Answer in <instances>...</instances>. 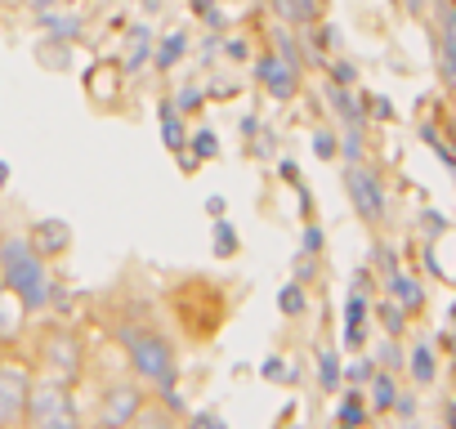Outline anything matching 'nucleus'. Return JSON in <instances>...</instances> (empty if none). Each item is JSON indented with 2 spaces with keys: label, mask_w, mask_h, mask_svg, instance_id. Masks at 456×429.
Instances as JSON below:
<instances>
[{
  "label": "nucleus",
  "mask_w": 456,
  "mask_h": 429,
  "mask_svg": "<svg viewBox=\"0 0 456 429\" xmlns=\"http://www.w3.org/2000/svg\"><path fill=\"white\" fill-rule=\"evenodd\" d=\"M278 309H282V313H291V318H300V313H305V291H300V282H287V287L278 291Z\"/></svg>",
  "instance_id": "nucleus-19"
},
{
  "label": "nucleus",
  "mask_w": 456,
  "mask_h": 429,
  "mask_svg": "<svg viewBox=\"0 0 456 429\" xmlns=\"http://www.w3.org/2000/svg\"><path fill=\"white\" fill-rule=\"evenodd\" d=\"M32 398V376L19 362H0V429H23Z\"/></svg>",
  "instance_id": "nucleus-4"
},
{
  "label": "nucleus",
  "mask_w": 456,
  "mask_h": 429,
  "mask_svg": "<svg viewBox=\"0 0 456 429\" xmlns=\"http://www.w3.org/2000/svg\"><path fill=\"white\" fill-rule=\"evenodd\" d=\"M143 59H152V32L148 28H134L130 32V50H126V72H139Z\"/></svg>",
  "instance_id": "nucleus-13"
},
{
  "label": "nucleus",
  "mask_w": 456,
  "mask_h": 429,
  "mask_svg": "<svg viewBox=\"0 0 456 429\" xmlns=\"http://www.w3.org/2000/svg\"><path fill=\"white\" fill-rule=\"evenodd\" d=\"M28 429H77V402L68 393V384L59 380H41L32 384V398H28Z\"/></svg>",
  "instance_id": "nucleus-3"
},
{
  "label": "nucleus",
  "mask_w": 456,
  "mask_h": 429,
  "mask_svg": "<svg viewBox=\"0 0 456 429\" xmlns=\"http://www.w3.org/2000/svg\"><path fill=\"white\" fill-rule=\"evenodd\" d=\"M126 429H175V416H170V407H148L143 402V411Z\"/></svg>",
  "instance_id": "nucleus-16"
},
{
  "label": "nucleus",
  "mask_w": 456,
  "mask_h": 429,
  "mask_svg": "<svg viewBox=\"0 0 456 429\" xmlns=\"http://www.w3.org/2000/svg\"><path fill=\"white\" fill-rule=\"evenodd\" d=\"M371 402H376V411H389V407L398 402V389H394L389 376H376V380H371Z\"/></svg>",
  "instance_id": "nucleus-21"
},
{
  "label": "nucleus",
  "mask_w": 456,
  "mask_h": 429,
  "mask_svg": "<svg viewBox=\"0 0 456 429\" xmlns=\"http://www.w3.org/2000/svg\"><path fill=\"white\" fill-rule=\"evenodd\" d=\"M210 247H215L219 260H233L238 247H242V238H238V229L228 224V220H215V229H210Z\"/></svg>",
  "instance_id": "nucleus-12"
},
{
  "label": "nucleus",
  "mask_w": 456,
  "mask_h": 429,
  "mask_svg": "<svg viewBox=\"0 0 456 429\" xmlns=\"http://www.w3.org/2000/svg\"><path fill=\"white\" fill-rule=\"evenodd\" d=\"M411 5H420V0H411Z\"/></svg>",
  "instance_id": "nucleus-37"
},
{
  "label": "nucleus",
  "mask_w": 456,
  "mask_h": 429,
  "mask_svg": "<svg viewBox=\"0 0 456 429\" xmlns=\"http://www.w3.org/2000/svg\"><path fill=\"white\" fill-rule=\"evenodd\" d=\"M183 50H188V36H183V32L161 36V45H157V68H161V72H170V68L183 59Z\"/></svg>",
  "instance_id": "nucleus-15"
},
{
  "label": "nucleus",
  "mask_w": 456,
  "mask_h": 429,
  "mask_svg": "<svg viewBox=\"0 0 456 429\" xmlns=\"http://www.w3.org/2000/svg\"><path fill=\"white\" fill-rule=\"evenodd\" d=\"M121 344H126L130 367L139 371V380L157 384L161 393L175 389V380H179V362H175V349H170L166 336H157V331H148V327H121Z\"/></svg>",
  "instance_id": "nucleus-2"
},
{
  "label": "nucleus",
  "mask_w": 456,
  "mask_h": 429,
  "mask_svg": "<svg viewBox=\"0 0 456 429\" xmlns=\"http://www.w3.org/2000/svg\"><path fill=\"white\" fill-rule=\"evenodd\" d=\"M188 429H224V420H219L215 411H197V416L188 420Z\"/></svg>",
  "instance_id": "nucleus-27"
},
{
  "label": "nucleus",
  "mask_w": 456,
  "mask_h": 429,
  "mask_svg": "<svg viewBox=\"0 0 456 429\" xmlns=\"http://www.w3.org/2000/svg\"><path fill=\"white\" fill-rule=\"evenodd\" d=\"M215 152H219V139H215V130H197V134H192V157H197V161H210Z\"/></svg>",
  "instance_id": "nucleus-24"
},
{
  "label": "nucleus",
  "mask_w": 456,
  "mask_h": 429,
  "mask_svg": "<svg viewBox=\"0 0 456 429\" xmlns=\"http://www.w3.org/2000/svg\"><path fill=\"white\" fill-rule=\"evenodd\" d=\"M28 242H32V251H37L41 260H59V255L72 251V224L59 220V214H50V220H37V224H32Z\"/></svg>",
  "instance_id": "nucleus-8"
},
{
  "label": "nucleus",
  "mask_w": 456,
  "mask_h": 429,
  "mask_svg": "<svg viewBox=\"0 0 456 429\" xmlns=\"http://www.w3.org/2000/svg\"><path fill=\"white\" fill-rule=\"evenodd\" d=\"M32 5H37V10H41V14H45V10H50V5H54V0H32Z\"/></svg>",
  "instance_id": "nucleus-36"
},
{
  "label": "nucleus",
  "mask_w": 456,
  "mask_h": 429,
  "mask_svg": "<svg viewBox=\"0 0 456 429\" xmlns=\"http://www.w3.org/2000/svg\"><path fill=\"white\" fill-rule=\"evenodd\" d=\"M282 174H287V183H300V170H296V161H282Z\"/></svg>",
  "instance_id": "nucleus-34"
},
{
  "label": "nucleus",
  "mask_w": 456,
  "mask_h": 429,
  "mask_svg": "<svg viewBox=\"0 0 456 429\" xmlns=\"http://www.w3.org/2000/svg\"><path fill=\"white\" fill-rule=\"evenodd\" d=\"M197 103H201V94H197L192 85H188V90H183V94L175 99V108H179V112H197Z\"/></svg>",
  "instance_id": "nucleus-28"
},
{
  "label": "nucleus",
  "mask_w": 456,
  "mask_h": 429,
  "mask_svg": "<svg viewBox=\"0 0 456 429\" xmlns=\"http://www.w3.org/2000/svg\"><path fill=\"white\" fill-rule=\"evenodd\" d=\"M389 291L398 295L403 309H420V287H416V282H407V278H389Z\"/></svg>",
  "instance_id": "nucleus-22"
},
{
  "label": "nucleus",
  "mask_w": 456,
  "mask_h": 429,
  "mask_svg": "<svg viewBox=\"0 0 456 429\" xmlns=\"http://www.w3.org/2000/svg\"><path fill=\"white\" fill-rule=\"evenodd\" d=\"M411 376H416V384H429V380H434V353H429L425 344L411 353Z\"/></svg>",
  "instance_id": "nucleus-23"
},
{
  "label": "nucleus",
  "mask_w": 456,
  "mask_h": 429,
  "mask_svg": "<svg viewBox=\"0 0 456 429\" xmlns=\"http://www.w3.org/2000/svg\"><path fill=\"white\" fill-rule=\"evenodd\" d=\"M358 152H362V134H358V130H349V134H345V157H349V161H358Z\"/></svg>",
  "instance_id": "nucleus-31"
},
{
  "label": "nucleus",
  "mask_w": 456,
  "mask_h": 429,
  "mask_svg": "<svg viewBox=\"0 0 456 429\" xmlns=\"http://www.w3.org/2000/svg\"><path fill=\"white\" fill-rule=\"evenodd\" d=\"M367 420V402H362V393L354 389V393H345V402H340V429H358Z\"/></svg>",
  "instance_id": "nucleus-17"
},
{
  "label": "nucleus",
  "mask_w": 456,
  "mask_h": 429,
  "mask_svg": "<svg viewBox=\"0 0 456 429\" xmlns=\"http://www.w3.org/2000/svg\"><path fill=\"white\" fill-rule=\"evenodd\" d=\"M314 152H318L322 161H327V157H336V152H340L336 134H331V130H318V134H314Z\"/></svg>",
  "instance_id": "nucleus-25"
},
{
  "label": "nucleus",
  "mask_w": 456,
  "mask_h": 429,
  "mask_svg": "<svg viewBox=\"0 0 456 429\" xmlns=\"http://www.w3.org/2000/svg\"><path fill=\"white\" fill-rule=\"evenodd\" d=\"M41 358H45V371L59 380V384H72L81 376V340L72 331H50L45 344H41Z\"/></svg>",
  "instance_id": "nucleus-5"
},
{
  "label": "nucleus",
  "mask_w": 456,
  "mask_h": 429,
  "mask_svg": "<svg viewBox=\"0 0 456 429\" xmlns=\"http://www.w3.org/2000/svg\"><path fill=\"white\" fill-rule=\"evenodd\" d=\"M23 318H28V304L0 282V340H19L23 336Z\"/></svg>",
  "instance_id": "nucleus-10"
},
{
  "label": "nucleus",
  "mask_w": 456,
  "mask_h": 429,
  "mask_svg": "<svg viewBox=\"0 0 456 429\" xmlns=\"http://www.w3.org/2000/svg\"><path fill=\"white\" fill-rule=\"evenodd\" d=\"M206 214H210V220H224V197H210L206 201Z\"/></svg>",
  "instance_id": "nucleus-33"
},
{
  "label": "nucleus",
  "mask_w": 456,
  "mask_h": 429,
  "mask_svg": "<svg viewBox=\"0 0 456 429\" xmlns=\"http://www.w3.org/2000/svg\"><path fill=\"white\" fill-rule=\"evenodd\" d=\"M362 340H367V300L349 295V304H345V344L358 349Z\"/></svg>",
  "instance_id": "nucleus-11"
},
{
  "label": "nucleus",
  "mask_w": 456,
  "mask_h": 429,
  "mask_svg": "<svg viewBox=\"0 0 456 429\" xmlns=\"http://www.w3.org/2000/svg\"><path fill=\"white\" fill-rule=\"evenodd\" d=\"M318 251H322V229L309 224V229H305V255H318Z\"/></svg>",
  "instance_id": "nucleus-29"
},
{
  "label": "nucleus",
  "mask_w": 456,
  "mask_h": 429,
  "mask_svg": "<svg viewBox=\"0 0 456 429\" xmlns=\"http://www.w3.org/2000/svg\"><path fill=\"white\" fill-rule=\"evenodd\" d=\"M318 380H322L327 393L340 389V358H336V353H322V358H318Z\"/></svg>",
  "instance_id": "nucleus-20"
},
{
  "label": "nucleus",
  "mask_w": 456,
  "mask_h": 429,
  "mask_svg": "<svg viewBox=\"0 0 456 429\" xmlns=\"http://www.w3.org/2000/svg\"><path fill=\"white\" fill-rule=\"evenodd\" d=\"M345 188H349L354 210L362 214L367 224H380V220H385V192H380V179H376L371 170H362V166L354 161L349 174H345Z\"/></svg>",
  "instance_id": "nucleus-7"
},
{
  "label": "nucleus",
  "mask_w": 456,
  "mask_h": 429,
  "mask_svg": "<svg viewBox=\"0 0 456 429\" xmlns=\"http://www.w3.org/2000/svg\"><path fill=\"white\" fill-rule=\"evenodd\" d=\"M41 28L54 36V41H77L81 36V19H68V14H41Z\"/></svg>",
  "instance_id": "nucleus-14"
},
{
  "label": "nucleus",
  "mask_w": 456,
  "mask_h": 429,
  "mask_svg": "<svg viewBox=\"0 0 456 429\" xmlns=\"http://www.w3.org/2000/svg\"><path fill=\"white\" fill-rule=\"evenodd\" d=\"M256 81L273 94V99H291L296 94V85H300V77H296V63H287L282 54H269V59H260L256 63Z\"/></svg>",
  "instance_id": "nucleus-9"
},
{
  "label": "nucleus",
  "mask_w": 456,
  "mask_h": 429,
  "mask_svg": "<svg viewBox=\"0 0 456 429\" xmlns=\"http://www.w3.org/2000/svg\"><path fill=\"white\" fill-rule=\"evenodd\" d=\"M0 282H5V287L28 304V313L50 304V287H54V282H50L45 260L32 251L28 238H10L5 247H0Z\"/></svg>",
  "instance_id": "nucleus-1"
},
{
  "label": "nucleus",
  "mask_w": 456,
  "mask_h": 429,
  "mask_svg": "<svg viewBox=\"0 0 456 429\" xmlns=\"http://www.w3.org/2000/svg\"><path fill=\"white\" fill-rule=\"evenodd\" d=\"M5 183H10V166H5V161H0V188H5Z\"/></svg>",
  "instance_id": "nucleus-35"
},
{
  "label": "nucleus",
  "mask_w": 456,
  "mask_h": 429,
  "mask_svg": "<svg viewBox=\"0 0 456 429\" xmlns=\"http://www.w3.org/2000/svg\"><path fill=\"white\" fill-rule=\"evenodd\" d=\"M380 318H385V327H389L394 336L403 331V313H398V309H380Z\"/></svg>",
  "instance_id": "nucleus-32"
},
{
  "label": "nucleus",
  "mask_w": 456,
  "mask_h": 429,
  "mask_svg": "<svg viewBox=\"0 0 456 429\" xmlns=\"http://www.w3.org/2000/svg\"><path fill=\"white\" fill-rule=\"evenodd\" d=\"M260 371H265V380H273V384H282V380H291V376H296V371H291V367H287L282 358H269V362H265Z\"/></svg>",
  "instance_id": "nucleus-26"
},
{
  "label": "nucleus",
  "mask_w": 456,
  "mask_h": 429,
  "mask_svg": "<svg viewBox=\"0 0 456 429\" xmlns=\"http://www.w3.org/2000/svg\"><path fill=\"white\" fill-rule=\"evenodd\" d=\"M278 14L287 23H309L318 14V5H314V0H278Z\"/></svg>",
  "instance_id": "nucleus-18"
},
{
  "label": "nucleus",
  "mask_w": 456,
  "mask_h": 429,
  "mask_svg": "<svg viewBox=\"0 0 456 429\" xmlns=\"http://www.w3.org/2000/svg\"><path fill=\"white\" fill-rule=\"evenodd\" d=\"M354 77H358V72H354L349 63H336V68H331V81H336V85H354Z\"/></svg>",
  "instance_id": "nucleus-30"
},
{
  "label": "nucleus",
  "mask_w": 456,
  "mask_h": 429,
  "mask_svg": "<svg viewBox=\"0 0 456 429\" xmlns=\"http://www.w3.org/2000/svg\"><path fill=\"white\" fill-rule=\"evenodd\" d=\"M143 411V389L139 384H112L99 398V429H126L134 416Z\"/></svg>",
  "instance_id": "nucleus-6"
}]
</instances>
